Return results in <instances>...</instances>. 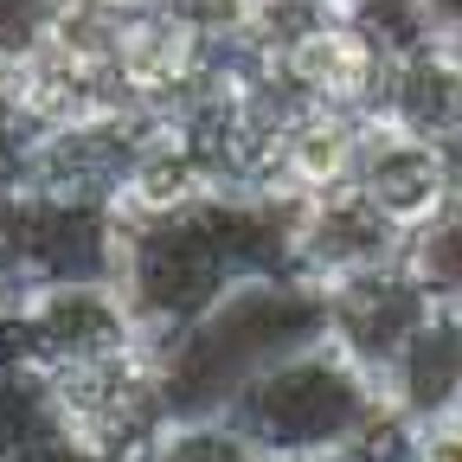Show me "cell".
Listing matches in <instances>:
<instances>
[{
  "instance_id": "obj_1",
  "label": "cell",
  "mask_w": 462,
  "mask_h": 462,
  "mask_svg": "<svg viewBox=\"0 0 462 462\" xmlns=\"http://www.w3.org/2000/svg\"><path fill=\"white\" fill-rule=\"evenodd\" d=\"M225 411L276 462H296V456H328V449H360L392 404H385L379 373H366L340 340L309 334L282 354H270L263 366H251L231 385Z\"/></svg>"
},
{
  "instance_id": "obj_2",
  "label": "cell",
  "mask_w": 462,
  "mask_h": 462,
  "mask_svg": "<svg viewBox=\"0 0 462 462\" xmlns=\"http://www.w3.org/2000/svg\"><path fill=\"white\" fill-rule=\"evenodd\" d=\"M123 296L154 346H187L231 296H238V263H231L212 206L173 212V218H123Z\"/></svg>"
},
{
  "instance_id": "obj_3",
  "label": "cell",
  "mask_w": 462,
  "mask_h": 462,
  "mask_svg": "<svg viewBox=\"0 0 462 462\" xmlns=\"http://www.w3.org/2000/svg\"><path fill=\"white\" fill-rule=\"evenodd\" d=\"M58 418L71 430L78 462H142L154 430L173 418V379H167V346L135 340L109 360L45 373Z\"/></svg>"
},
{
  "instance_id": "obj_4",
  "label": "cell",
  "mask_w": 462,
  "mask_h": 462,
  "mask_svg": "<svg viewBox=\"0 0 462 462\" xmlns=\"http://www.w3.org/2000/svg\"><path fill=\"white\" fill-rule=\"evenodd\" d=\"M148 123H154L148 109H103V116H78V123H58V129H32L14 187L84 199V206H123Z\"/></svg>"
},
{
  "instance_id": "obj_5",
  "label": "cell",
  "mask_w": 462,
  "mask_h": 462,
  "mask_svg": "<svg viewBox=\"0 0 462 462\" xmlns=\"http://www.w3.org/2000/svg\"><path fill=\"white\" fill-rule=\"evenodd\" d=\"M0 238L39 270V282H84L123 270V206H84L51 193H0Z\"/></svg>"
},
{
  "instance_id": "obj_6",
  "label": "cell",
  "mask_w": 462,
  "mask_h": 462,
  "mask_svg": "<svg viewBox=\"0 0 462 462\" xmlns=\"http://www.w3.org/2000/svg\"><path fill=\"white\" fill-rule=\"evenodd\" d=\"M225 65V45L187 26L173 7H142L116 20V71L129 84V103L148 116H180Z\"/></svg>"
},
{
  "instance_id": "obj_7",
  "label": "cell",
  "mask_w": 462,
  "mask_h": 462,
  "mask_svg": "<svg viewBox=\"0 0 462 462\" xmlns=\"http://www.w3.org/2000/svg\"><path fill=\"white\" fill-rule=\"evenodd\" d=\"M26 340H32L39 373H71V366L123 354L148 334L123 296V282L84 276V282H39V296L26 309Z\"/></svg>"
},
{
  "instance_id": "obj_8",
  "label": "cell",
  "mask_w": 462,
  "mask_h": 462,
  "mask_svg": "<svg viewBox=\"0 0 462 462\" xmlns=\"http://www.w3.org/2000/svg\"><path fill=\"white\" fill-rule=\"evenodd\" d=\"M430 309H437V296L418 282V270L398 257V263H379L366 276H346V282L321 289V334L340 340L366 373L385 379V366L404 354V340L430 321Z\"/></svg>"
},
{
  "instance_id": "obj_9",
  "label": "cell",
  "mask_w": 462,
  "mask_h": 462,
  "mask_svg": "<svg viewBox=\"0 0 462 462\" xmlns=\"http://www.w3.org/2000/svg\"><path fill=\"white\" fill-rule=\"evenodd\" d=\"M398 257H404V231L354 180L296 199V270L309 289H334L346 276H366Z\"/></svg>"
},
{
  "instance_id": "obj_10",
  "label": "cell",
  "mask_w": 462,
  "mask_h": 462,
  "mask_svg": "<svg viewBox=\"0 0 462 462\" xmlns=\"http://www.w3.org/2000/svg\"><path fill=\"white\" fill-rule=\"evenodd\" d=\"M354 187L411 238L418 225H430L456 187H449V161H443V142H424V135H404L392 123L373 116V135L360 148V167H354Z\"/></svg>"
},
{
  "instance_id": "obj_11",
  "label": "cell",
  "mask_w": 462,
  "mask_h": 462,
  "mask_svg": "<svg viewBox=\"0 0 462 462\" xmlns=\"http://www.w3.org/2000/svg\"><path fill=\"white\" fill-rule=\"evenodd\" d=\"M270 65L296 84L309 103H334V109H379V84L385 65L373 58V45L354 32L346 14H321L309 32H296L282 51H263Z\"/></svg>"
},
{
  "instance_id": "obj_12",
  "label": "cell",
  "mask_w": 462,
  "mask_h": 462,
  "mask_svg": "<svg viewBox=\"0 0 462 462\" xmlns=\"http://www.w3.org/2000/svg\"><path fill=\"white\" fill-rule=\"evenodd\" d=\"M385 404L404 424H443L462 418V321L449 302L430 309V321L404 340V354L385 366Z\"/></svg>"
},
{
  "instance_id": "obj_13",
  "label": "cell",
  "mask_w": 462,
  "mask_h": 462,
  "mask_svg": "<svg viewBox=\"0 0 462 462\" xmlns=\"http://www.w3.org/2000/svg\"><path fill=\"white\" fill-rule=\"evenodd\" d=\"M379 123L404 129V135H424V142H449L462 129V26L411 58L385 65L379 84Z\"/></svg>"
},
{
  "instance_id": "obj_14",
  "label": "cell",
  "mask_w": 462,
  "mask_h": 462,
  "mask_svg": "<svg viewBox=\"0 0 462 462\" xmlns=\"http://www.w3.org/2000/svg\"><path fill=\"white\" fill-rule=\"evenodd\" d=\"M373 135L366 109H334V103H309L296 123L282 129V154H276V187L289 199H309L328 187H346L360 167V148Z\"/></svg>"
},
{
  "instance_id": "obj_15",
  "label": "cell",
  "mask_w": 462,
  "mask_h": 462,
  "mask_svg": "<svg viewBox=\"0 0 462 462\" xmlns=\"http://www.w3.org/2000/svg\"><path fill=\"white\" fill-rule=\"evenodd\" d=\"M206 199H218V187L193 135L173 116H154L142 135V154L129 167V187H123V218H173V212H199Z\"/></svg>"
},
{
  "instance_id": "obj_16",
  "label": "cell",
  "mask_w": 462,
  "mask_h": 462,
  "mask_svg": "<svg viewBox=\"0 0 462 462\" xmlns=\"http://www.w3.org/2000/svg\"><path fill=\"white\" fill-rule=\"evenodd\" d=\"M0 462H78L39 366H0Z\"/></svg>"
},
{
  "instance_id": "obj_17",
  "label": "cell",
  "mask_w": 462,
  "mask_h": 462,
  "mask_svg": "<svg viewBox=\"0 0 462 462\" xmlns=\"http://www.w3.org/2000/svg\"><path fill=\"white\" fill-rule=\"evenodd\" d=\"M142 462H276V456L225 404H212V411H173L142 449Z\"/></svg>"
},
{
  "instance_id": "obj_18",
  "label": "cell",
  "mask_w": 462,
  "mask_h": 462,
  "mask_svg": "<svg viewBox=\"0 0 462 462\" xmlns=\"http://www.w3.org/2000/svg\"><path fill=\"white\" fill-rule=\"evenodd\" d=\"M346 20H354V32L373 45L379 65H398V58H411V51H424V45L456 32V14L443 0H354Z\"/></svg>"
},
{
  "instance_id": "obj_19",
  "label": "cell",
  "mask_w": 462,
  "mask_h": 462,
  "mask_svg": "<svg viewBox=\"0 0 462 462\" xmlns=\"http://www.w3.org/2000/svg\"><path fill=\"white\" fill-rule=\"evenodd\" d=\"M404 263L418 270V282L437 302H462V199H449L430 225L404 238Z\"/></svg>"
},
{
  "instance_id": "obj_20",
  "label": "cell",
  "mask_w": 462,
  "mask_h": 462,
  "mask_svg": "<svg viewBox=\"0 0 462 462\" xmlns=\"http://www.w3.org/2000/svg\"><path fill=\"white\" fill-rule=\"evenodd\" d=\"M71 14L78 0H0V78L20 71L32 51H45Z\"/></svg>"
},
{
  "instance_id": "obj_21",
  "label": "cell",
  "mask_w": 462,
  "mask_h": 462,
  "mask_svg": "<svg viewBox=\"0 0 462 462\" xmlns=\"http://www.w3.org/2000/svg\"><path fill=\"white\" fill-rule=\"evenodd\" d=\"M161 7H173L187 26H199L206 39H218V45H231V39H245L251 32V0H161Z\"/></svg>"
},
{
  "instance_id": "obj_22",
  "label": "cell",
  "mask_w": 462,
  "mask_h": 462,
  "mask_svg": "<svg viewBox=\"0 0 462 462\" xmlns=\"http://www.w3.org/2000/svg\"><path fill=\"white\" fill-rule=\"evenodd\" d=\"M39 296V270L14 251V238H0V315H26Z\"/></svg>"
},
{
  "instance_id": "obj_23",
  "label": "cell",
  "mask_w": 462,
  "mask_h": 462,
  "mask_svg": "<svg viewBox=\"0 0 462 462\" xmlns=\"http://www.w3.org/2000/svg\"><path fill=\"white\" fill-rule=\"evenodd\" d=\"M404 462H462V418L411 424V449H404Z\"/></svg>"
},
{
  "instance_id": "obj_24",
  "label": "cell",
  "mask_w": 462,
  "mask_h": 462,
  "mask_svg": "<svg viewBox=\"0 0 462 462\" xmlns=\"http://www.w3.org/2000/svg\"><path fill=\"white\" fill-rule=\"evenodd\" d=\"M78 7L109 14V20H129V14H142V7H161V0H78Z\"/></svg>"
},
{
  "instance_id": "obj_25",
  "label": "cell",
  "mask_w": 462,
  "mask_h": 462,
  "mask_svg": "<svg viewBox=\"0 0 462 462\" xmlns=\"http://www.w3.org/2000/svg\"><path fill=\"white\" fill-rule=\"evenodd\" d=\"M296 462H360L354 449H328V456H296Z\"/></svg>"
},
{
  "instance_id": "obj_26",
  "label": "cell",
  "mask_w": 462,
  "mask_h": 462,
  "mask_svg": "<svg viewBox=\"0 0 462 462\" xmlns=\"http://www.w3.org/2000/svg\"><path fill=\"white\" fill-rule=\"evenodd\" d=\"M321 7H334V14H346V7H354V0H321Z\"/></svg>"
},
{
  "instance_id": "obj_27",
  "label": "cell",
  "mask_w": 462,
  "mask_h": 462,
  "mask_svg": "<svg viewBox=\"0 0 462 462\" xmlns=\"http://www.w3.org/2000/svg\"><path fill=\"white\" fill-rule=\"evenodd\" d=\"M449 309H456V321H462V302H449Z\"/></svg>"
},
{
  "instance_id": "obj_28",
  "label": "cell",
  "mask_w": 462,
  "mask_h": 462,
  "mask_svg": "<svg viewBox=\"0 0 462 462\" xmlns=\"http://www.w3.org/2000/svg\"><path fill=\"white\" fill-rule=\"evenodd\" d=\"M251 7H263V0H251Z\"/></svg>"
}]
</instances>
